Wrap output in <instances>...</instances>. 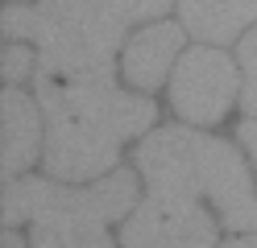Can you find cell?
<instances>
[{
	"label": "cell",
	"instance_id": "8",
	"mask_svg": "<svg viewBox=\"0 0 257 248\" xmlns=\"http://www.w3.org/2000/svg\"><path fill=\"white\" fill-rule=\"evenodd\" d=\"M183 25L199 42H232L249 21H257V0H179Z\"/></svg>",
	"mask_w": 257,
	"mask_h": 248
},
{
	"label": "cell",
	"instance_id": "2",
	"mask_svg": "<svg viewBox=\"0 0 257 248\" xmlns=\"http://www.w3.org/2000/svg\"><path fill=\"white\" fill-rule=\"evenodd\" d=\"M166 9L170 0H13L0 29L38 46V79H112L124 29Z\"/></svg>",
	"mask_w": 257,
	"mask_h": 248
},
{
	"label": "cell",
	"instance_id": "10",
	"mask_svg": "<svg viewBox=\"0 0 257 248\" xmlns=\"http://www.w3.org/2000/svg\"><path fill=\"white\" fill-rule=\"evenodd\" d=\"M29 248H112L104 231H54V227H34Z\"/></svg>",
	"mask_w": 257,
	"mask_h": 248
},
{
	"label": "cell",
	"instance_id": "7",
	"mask_svg": "<svg viewBox=\"0 0 257 248\" xmlns=\"http://www.w3.org/2000/svg\"><path fill=\"white\" fill-rule=\"evenodd\" d=\"M179 50H183V29L179 25L158 21V25L137 29L124 46V79L133 87H146V91L158 87L166 79L170 62L179 58Z\"/></svg>",
	"mask_w": 257,
	"mask_h": 248
},
{
	"label": "cell",
	"instance_id": "12",
	"mask_svg": "<svg viewBox=\"0 0 257 248\" xmlns=\"http://www.w3.org/2000/svg\"><path fill=\"white\" fill-rule=\"evenodd\" d=\"M25 75H34V46H9L5 50V79H9V87H17Z\"/></svg>",
	"mask_w": 257,
	"mask_h": 248
},
{
	"label": "cell",
	"instance_id": "11",
	"mask_svg": "<svg viewBox=\"0 0 257 248\" xmlns=\"http://www.w3.org/2000/svg\"><path fill=\"white\" fill-rule=\"evenodd\" d=\"M240 71H245V87H240V104L249 116H257V29L240 42Z\"/></svg>",
	"mask_w": 257,
	"mask_h": 248
},
{
	"label": "cell",
	"instance_id": "6",
	"mask_svg": "<svg viewBox=\"0 0 257 248\" xmlns=\"http://www.w3.org/2000/svg\"><path fill=\"white\" fill-rule=\"evenodd\" d=\"M236 66L232 58L216 46H195L191 54L179 58L170 83V104L174 112L191 124H216L224 120V112L232 108L236 95Z\"/></svg>",
	"mask_w": 257,
	"mask_h": 248
},
{
	"label": "cell",
	"instance_id": "15",
	"mask_svg": "<svg viewBox=\"0 0 257 248\" xmlns=\"http://www.w3.org/2000/svg\"><path fill=\"white\" fill-rule=\"evenodd\" d=\"M224 248H257V236H245V240H232V244H224Z\"/></svg>",
	"mask_w": 257,
	"mask_h": 248
},
{
	"label": "cell",
	"instance_id": "5",
	"mask_svg": "<svg viewBox=\"0 0 257 248\" xmlns=\"http://www.w3.org/2000/svg\"><path fill=\"white\" fill-rule=\"evenodd\" d=\"M124 248H216V223L199 198L150 190L120 231Z\"/></svg>",
	"mask_w": 257,
	"mask_h": 248
},
{
	"label": "cell",
	"instance_id": "4",
	"mask_svg": "<svg viewBox=\"0 0 257 248\" xmlns=\"http://www.w3.org/2000/svg\"><path fill=\"white\" fill-rule=\"evenodd\" d=\"M133 174L116 170L100 178V186L71 190L54 182H34V178H13L5 186V223L17 227L29 219L34 227H54V231H104L108 219L133 207Z\"/></svg>",
	"mask_w": 257,
	"mask_h": 248
},
{
	"label": "cell",
	"instance_id": "1",
	"mask_svg": "<svg viewBox=\"0 0 257 248\" xmlns=\"http://www.w3.org/2000/svg\"><path fill=\"white\" fill-rule=\"evenodd\" d=\"M46 112V170L67 182L100 178L120 157V145L154 120L146 95L112 87V79H38Z\"/></svg>",
	"mask_w": 257,
	"mask_h": 248
},
{
	"label": "cell",
	"instance_id": "13",
	"mask_svg": "<svg viewBox=\"0 0 257 248\" xmlns=\"http://www.w3.org/2000/svg\"><path fill=\"white\" fill-rule=\"evenodd\" d=\"M240 141H245V149H249V153H253V161H257V116L240 124Z\"/></svg>",
	"mask_w": 257,
	"mask_h": 248
},
{
	"label": "cell",
	"instance_id": "9",
	"mask_svg": "<svg viewBox=\"0 0 257 248\" xmlns=\"http://www.w3.org/2000/svg\"><path fill=\"white\" fill-rule=\"evenodd\" d=\"M38 153V108L17 87L5 91V178L13 182Z\"/></svg>",
	"mask_w": 257,
	"mask_h": 248
},
{
	"label": "cell",
	"instance_id": "14",
	"mask_svg": "<svg viewBox=\"0 0 257 248\" xmlns=\"http://www.w3.org/2000/svg\"><path fill=\"white\" fill-rule=\"evenodd\" d=\"M5 248H25V240L17 236V227H9V236H5Z\"/></svg>",
	"mask_w": 257,
	"mask_h": 248
},
{
	"label": "cell",
	"instance_id": "3",
	"mask_svg": "<svg viewBox=\"0 0 257 248\" xmlns=\"http://www.w3.org/2000/svg\"><path fill=\"white\" fill-rule=\"evenodd\" d=\"M137 165L146 174L150 190L187 194V198L203 194L220 207L228 227L236 231L257 227L253 178L228 141L207 137L199 128H162L146 137V145L137 149Z\"/></svg>",
	"mask_w": 257,
	"mask_h": 248
}]
</instances>
